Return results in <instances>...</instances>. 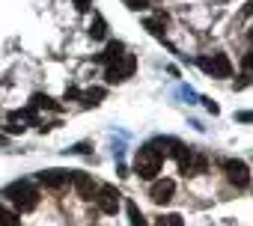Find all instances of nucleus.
<instances>
[{"instance_id": "1", "label": "nucleus", "mask_w": 253, "mask_h": 226, "mask_svg": "<svg viewBox=\"0 0 253 226\" xmlns=\"http://www.w3.org/2000/svg\"><path fill=\"white\" fill-rule=\"evenodd\" d=\"M3 196L15 205V211H18V214L33 211V208L39 205V190H36V185H33V182H12V185H6V188H3Z\"/></svg>"}, {"instance_id": "2", "label": "nucleus", "mask_w": 253, "mask_h": 226, "mask_svg": "<svg viewBox=\"0 0 253 226\" xmlns=\"http://www.w3.org/2000/svg\"><path fill=\"white\" fill-rule=\"evenodd\" d=\"M161 164H164L161 152H158L152 143H146V146L137 152V158H134V173H137L140 179H146V182H155V176L161 173Z\"/></svg>"}, {"instance_id": "3", "label": "nucleus", "mask_w": 253, "mask_h": 226, "mask_svg": "<svg viewBox=\"0 0 253 226\" xmlns=\"http://www.w3.org/2000/svg\"><path fill=\"white\" fill-rule=\"evenodd\" d=\"M134 69H137V57L131 51H125L122 57H116L113 63L104 66V80L107 83H122V80H128L134 75Z\"/></svg>"}, {"instance_id": "4", "label": "nucleus", "mask_w": 253, "mask_h": 226, "mask_svg": "<svg viewBox=\"0 0 253 226\" xmlns=\"http://www.w3.org/2000/svg\"><path fill=\"white\" fill-rule=\"evenodd\" d=\"M197 66L211 77H232V63L223 51H214L211 57H197Z\"/></svg>"}, {"instance_id": "5", "label": "nucleus", "mask_w": 253, "mask_h": 226, "mask_svg": "<svg viewBox=\"0 0 253 226\" xmlns=\"http://www.w3.org/2000/svg\"><path fill=\"white\" fill-rule=\"evenodd\" d=\"M119 196H122V193H119L113 185H101L92 199H95V205H98L101 214H116V211H119Z\"/></svg>"}, {"instance_id": "6", "label": "nucleus", "mask_w": 253, "mask_h": 226, "mask_svg": "<svg viewBox=\"0 0 253 226\" xmlns=\"http://www.w3.org/2000/svg\"><path fill=\"white\" fill-rule=\"evenodd\" d=\"M220 167H223L226 179H229L235 188H247V185H250V170H247L244 161H238V158H226Z\"/></svg>"}, {"instance_id": "7", "label": "nucleus", "mask_w": 253, "mask_h": 226, "mask_svg": "<svg viewBox=\"0 0 253 226\" xmlns=\"http://www.w3.org/2000/svg\"><path fill=\"white\" fill-rule=\"evenodd\" d=\"M36 182L51 190H63L72 185V173L69 170H42V173H36Z\"/></svg>"}, {"instance_id": "8", "label": "nucleus", "mask_w": 253, "mask_h": 226, "mask_svg": "<svg viewBox=\"0 0 253 226\" xmlns=\"http://www.w3.org/2000/svg\"><path fill=\"white\" fill-rule=\"evenodd\" d=\"M173 193H176V182L173 179H155L152 188H149V199L155 205H167L173 199Z\"/></svg>"}, {"instance_id": "9", "label": "nucleus", "mask_w": 253, "mask_h": 226, "mask_svg": "<svg viewBox=\"0 0 253 226\" xmlns=\"http://www.w3.org/2000/svg\"><path fill=\"white\" fill-rule=\"evenodd\" d=\"M72 185H75L78 196H81V199H86V202H89V199L95 196V190H98V185H95L86 173H72Z\"/></svg>"}, {"instance_id": "10", "label": "nucleus", "mask_w": 253, "mask_h": 226, "mask_svg": "<svg viewBox=\"0 0 253 226\" xmlns=\"http://www.w3.org/2000/svg\"><path fill=\"white\" fill-rule=\"evenodd\" d=\"M125 51H128V48H125V45H122V42H116V39H110V42H107V45H104V51H101V54H98V57H95V60H98V63H104V66H107V63H113V60H116V57H122V54H125Z\"/></svg>"}, {"instance_id": "11", "label": "nucleus", "mask_w": 253, "mask_h": 226, "mask_svg": "<svg viewBox=\"0 0 253 226\" xmlns=\"http://www.w3.org/2000/svg\"><path fill=\"white\" fill-rule=\"evenodd\" d=\"M209 170V158L203 155V152H197L194 149V155H191V161H188V173L185 176H200V173H206Z\"/></svg>"}, {"instance_id": "12", "label": "nucleus", "mask_w": 253, "mask_h": 226, "mask_svg": "<svg viewBox=\"0 0 253 226\" xmlns=\"http://www.w3.org/2000/svg\"><path fill=\"white\" fill-rule=\"evenodd\" d=\"M89 36L95 39V42H101L104 36H107V21L95 12V18H92V24H89Z\"/></svg>"}, {"instance_id": "13", "label": "nucleus", "mask_w": 253, "mask_h": 226, "mask_svg": "<svg viewBox=\"0 0 253 226\" xmlns=\"http://www.w3.org/2000/svg\"><path fill=\"white\" fill-rule=\"evenodd\" d=\"M78 98H81L86 107H95V104H101V98H104V89H101V86H95V89H84Z\"/></svg>"}, {"instance_id": "14", "label": "nucleus", "mask_w": 253, "mask_h": 226, "mask_svg": "<svg viewBox=\"0 0 253 226\" xmlns=\"http://www.w3.org/2000/svg\"><path fill=\"white\" fill-rule=\"evenodd\" d=\"M125 211H128V220H131V226H149L146 223V217H143V211L137 208V202H125Z\"/></svg>"}, {"instance_id": "15", "label": "nucleus", "mask_w": 253, "mask_h": 226, "mask_svg": "<svg viewBox=\"0 0 253 226\" xmlns=\"http://www.w3.org/2000/svg\"><path fill=\"white\" fill-rule=\"evenodd\" d=\"M30 107L36 110V107H48V110H60V104L51 98V95H42V92H36L33 98H30Z\"/></svg>"}, {"instance_id": "16", "label": "nucleus", "mask_w": 253, "mask_h": 226, "mask_svg": "<svg viewBox=\"0 0 253 226\" xmlns=\"http://www.w3.org/2000/svg\"><path fill=\"white\" fill-rule=\"evenodd\" d=\"M0 226H21V214L0 205Z\"/></svg>"}, {"instance_id": "17", "label": "nucleus", "mask_w": 253, "mask_h": 226, "mask_svg": "<svg viewBox=\"0 0 253 226\" xmlns=\"http://www.w3.org/2000/svg\"><path fill=\"white\" fill-rule=\"evenodd\" d=\"M155 226H185V220H182V214H158V220H155Z\"/></svg>"}, {"instance_id": "18", "label": "nucleus", "mask_w": 253, "mask_h": 226, "mask_svg": "<svg viewBox=\"0 0 253 226\" xmlns=\"http://www.w3.org/2000/svg\"><path fill=\"white\" fill-rule=\"evenodd\" d=\"M143 24H146V30H149L155 39H164V24H161V21H155V18H146Z\"/></svg>"}, {"instance_id": "19", "label": "nucleus", "mask_w": 253, "mask_h": 226, "mask_svg": "<svg viewBox=\"0 0 253 226\" xmlns=\"http://www.w3.org/2000/svg\"><path fill=\"white\" fill-rule=\"evenodd\" d=\"M235 119H238V122H250L253 113H250V110H241V113H235Z\"/></svg>"}, {"instance_id": "20", "label": "nucleus", "mask_w": 253, "mask_h": 226, "mask_svg": "<svg viewBox=\"0 0 253 226\" xmlns=\"http://www.w3.org/2000/svg\"><path fill=\"white\" fill-rule=\"evenodd\" d=\"M241 66H244V72L250 75V66H253V54H250V51L244 54V60H241Z\"/></svg>"}, {"instance_id": "21", "label": "nucleus", "mask_w": 253, "mask_h": 226, "mask_svg": "<svg viewBox=\"0 0 253 226\" xmlns=\"http://www.w3.org/2000/svg\"><path fill=\"white\" fill-rule=\"evenodd\" d=\"M247 83H250V75H247V72H244V75H241V80H238V83H235V89H244V86H247Z\"/></svg>"}, {"instance_id": "22", "label": "nucleus", "mask_w": 253, "mask_h": 226, "mask_svg": "<svg viewBox=\"0 0 253 226\" xmlns=\"http://www.w3.org/2000/svg\"><path fill=\"white\" fill-rule=\"evenodd\" d=\"M21 131H24V125H15V122H12V125L6 128V137H9V134H21Z\"/></svg>"}, {"instance_id": "23", "label": "nucleus", "mask_w": 253, "mask_h": 226, "mask_svg": "<svg viewBox=\"0 0 253 226\" xmlns=\"http://www.w3.org/2000/svg\"><path fill=\"white\" fill-rule=\"evenodd\" d=\"M89 3H92V0H75V6H78L81 12H86V9H89Z\"/></svg>"}, {"instance_id": "24", "label": "nucleus", "mask_w": 253, "mask_h": 226, "mask_svg": "<svg viewBox=\"0 0 253 226\" xmlns=\"http://www.w3.org/2000/svg\"><path fill=\"white\" fill-rule=\"evenodd\" d=\"M206 110H209V113H220V107H217L214 101H209V98H206Z\"/></svg>"}, {"instance_id": "25", "label": "nucleus", "mask_w": 253, "mask_h": 226, "mask_svg": "<svg viewBox=\"0 0 253 226\" xmlns=\"http://www.w3.org/2000/svg\"><path fill=\"white\" fill-rule=\"evenodd\" d=\"M0 146H9V137L6 134H0Z\"/></svg>"}]
</instances>
